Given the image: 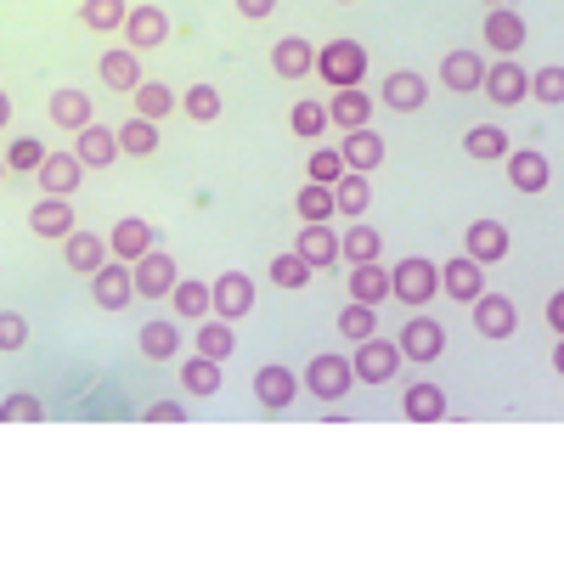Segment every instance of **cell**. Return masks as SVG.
I'll return each instance as SVG.
<instances>
[{
	"label": "cell",
	"instance_id": "cell-1",
	"mask_svg": "<svg viewBox=\"0 0 564 564\" xmlns=\"http://www.w3.org/2000/svg\"><path fill=\"white\" fill-rule=\"evenodd\" d=\"M390 294L401 305H430L441 294V265L435 260H423V254H406L395 271H390Z\"/></svg>",
	"mask_w": 564,
	"mask_h": 564
},
{
	"label": "cell",
	"instance_id": "cell-2",
	"mask_svg": "<svg viewBox=\"0 0 564 564\" xmlns=\"http://www.w3.org/2000/svg\"><path fill=\"white\" fill-rule=\"evenodd\" d=\"M316 74L334 85V90L361 85V74H367V52H361L356 40H334V45H322V52H316Z\"/></svg>",
	"mask_w": 564,
	"mask_h": 564
},
{
	"label": "cell",
	"instance_id": "cell-3",
	"mask_svg": "<svg viewBox=\"0 0 564 564\" xmlns=\"http://www.w3.org/2000/svg\"><path fill=\"white\" fill-rule=\"evenodd\" d=\"M395 350H401L406 361H441V350H446V327H441L435 316H406Z\"/></svg>",
	"mask_w": 564,
	"mask_h": 564
},
{
	"label": "cell",
	"instance_id": "cell-4",
	"mask_svg": "<svg viewBox=\"0 0 564 564\" xmlns=\"http://www.w3.org/2000/svg\"><path fill=\"white\" fill-rule=\"evenodd\" d=\"M350 384H356V372H350L345 356H316V361L305 367V390H311L316 401H339Z\"/></svg>",
	"mask_w": 564,
	"mask_h": 564
},
{
	"label": "cell",
	"instance_id": "cell-5",
	"mask_svg": "<svg viewBox=\"0 0 564 564\" xmlns=\"http://www.w3.org/2000/svg\"><path fill=\"white\" fill-rule=\"evenodd\" d=\"M130 289H135L141 300H164V294L175 289V260L159 254V249H148V254L130 265Z\"/></svg>",
	"mask_w": 564,
	"mask_h": 564
},
{
	"label": "cell",
	"instance_id": "cell-6",
	"mask_svg": "<svg viewBox=\"0 0 564 564\" xmlns=\"http://www.w3.org/2000/svg\"><path fill=\"white\" fill-rule=\"evenodd\" d=\"M249 305H254V282L243 271H220L209 289V311L231 322V316H249Z\"/></svg>",
	"mask_w": 564,
	"mask_h": 564
},
{
	"label": "cell",
	"instance_id": "cell-7",
	"mask_svg": "<svg viewBox=\"0 0 564 564\" xmlns=\"http://www.w3.org/2000/svg\"><path fill=\"white\" fill-rule=\"evenodd\" d=\"M74 159H79L85 170H108V164L119 159V135H113L108 124L90 119L85 130H74Z\"/></svg>",
	"mask_w": 564,
	"mask_h": 564
},
{
	"label": "cell",
	"instance_id": "cell-8",
	"mask_svg": "<svg viewBox=\"0 0 564 564\" xmlns=\"http://www.w3.org/2000/svg\"><path fill=\"white\" fill-rule=\"evenodd\" d=\"M480 97H491L497 108H513V102H525V68L502 57L497 68H486V74H480Z\"/></svg>",
	"mask_w": 564,
	"mask_h": 564
},
{
	"label": "cell",
	"instance_id": "cell-9",
	"mask_svg": "<svg viewBox=\"0 0 564 564\" xmlns=\"http://www.w3.org/2000/svg\"><path fill=\"white\" fill-rule=\"evenodd\" d=\"M395 367H401V350L384 345V339H361V356L350 361V372H356L361 384H384V379H395Z\"/></svg>",
	"mask_w": 564,
	"mask_h": 564
},
{
	"label": "cell",
	"instance_id": "cell-10",
	"mask_svg": "<svg viewBox=\"0 0 564 564\" xmlns=\"http://www.w3.org/2000/svg\"><path fill=\"white\" fill-rule=\"evenodd\" d=\"M294 254H300L311 271L334 265V260H339V238H334V226H327V220H305V226H300V243H294Z\"/></svg>",
	"mask_w": 564,
	"mask_h": 564
},
{
	"label": "cell",
	"instance_id": "cell-11",
	"mask_svg": "<svg viewBox=\"0 0 564 564\" xmlns=\"http://www.w3.org/2000/svg\"><path fill=\"white\" fill-rule=\"evenodd\" d=\"M164 34H170V23H164L159 7H130V12H124V40H130L135 57L153 52V45H164Z\"/></svg>",
	"mask_w": 564,
	"mask_h": 564
},
{
	"label": "cell",
	"instance_id": "cell-12",
	"mask_svg": "<svg viewBox=\"0 0 564 564\" xmlns=\"http://www.w3.org/2000/svg\"><path fill=\"white\" fill-rule=\"evenodd\" d=\"M441 289L452 294V300H475V294H486V265L480 260H468V254H457V260H446L441 265Z\"/></svg>",
	"mask_w": 564,
	"mask_h": 564
},
{
	"label": "cell",
	"instance_id": "cell-13",
	"mask_svg": "<svg viewBox=\"0 0 564 564\" xmlns=\"http://www.w3.org/2000/svg\"><path fill=\"white\" fill-rule=\"evenodd\" d=\"M34 175H40V186H45V198H68L74 186H79V175H85V164H79L74 153H45Z\"/></svg>",
	"mask_w": 564,
	"mask_h": 564
},
{
	"label": "cell",
	"instance_id": "cell-14",
	"mask_svg": "<svg viewBox=\"0 0 564 564\" xmlns=\"http://www.w3.org/2000/svg\"><path fill=\"white\" fill-rule=\"evenodd\" d=\"M294 390H300V384H294V372H289V367H276V361L254 372V395H260L265 412H289V406H294Z\"/></svg>",
	"mask_w": 564,
	"mask_h": 564
},
{
	"label": "cell",
	"instance_id": "cell-15",
	"mask_svg": "<svg viewBox=\"0 0 564 564\" xmlns=\"http://www.w3.org/2000/svg\"><path fill=\"white\" fill-rule=\"evenodd\" d=\"M339 159H345V170L367 175V170H379V164H384V141L372 135L367 124H361V130H345V141H339Z\"/></svg>",
	"mask_w": 564,
	"mask_h": 564
},
{
	"label": "cell",
	"instance_id": "cell-16",
	"mask_svg": "<svg viewBox=\"0 0 564 564\" xmlns=\"http://www.w3.org/2000/svg\"><path fill=\"white\" fill-rule=\"evenodd\" d=\"M90 294H97V305L102 311H124L130 305V265H97L90 271Z\"/></svg>",
	"mask_w": 564,
	"mask_h": 564
},
{
	"label": "cell",
	"instance_id": "cell-17",
	"mask_svg": "<svg viewBox=\"0 0 564 564\" xmlns=\"http://www.w3.org/2000/svg\"><path fill=\"white\" fill-rule=\"evenodd\" d=\"M372 119V97L361 85H345V90H334V102H327V124H339V130H361Z\"/></svg>",
	"mask_w": 564,
	"mask_h": 564
},
{
	"label": "cell",
	"instance_id": "cell-18",
	"mask_svg": "<svg viewBox=\"0 0 564 564\" xmlns=\"http://www.w3.org/2000/svg\"><path fill=\"white\" fill-rule=\"evenodd\" d=\"M271 68H276V79H305V74L316 68V45H311V40H300V34L276 40V52H271Z\"/></svg>",
	"mask_w": 564,
	"mask_h": 564
},
{
	"label": "cell",
	"instance_id": "cell-19",
	"mask_svg": "<svg viewBox=\"0 0 564 564\" xmlns=\"http://www.w3.org/2000/svg\"><path fill=\"white\" fill-rule=\"evenodd\" d=\"M508 181L520 186V193H542V186L553 181V164L536 148H520V153H508Z\"/></svg>",
	"mask_w": 564,
	"mask_h": 564
},
{
	"label": "cell",
	"instance_id": "cell-20",
	"mask_svg": "<svg viewBox=\"0 0 564 564\" xmlns=\"http://www.w3.org/2000/svg\"><path fill=\"white\" fill-rule=\"evenodd\" d=\"M468 305H475V327H480L486 339H508L513 334V305L502 294H475Z\"/></svg>",
	"mask_w": 564,
	"mask_h": 564
},
{
	"label": "cell",
	"instance_id": "cell-21",
	"mask_svg": "<svg viewBox=\"0 0 564 564\" xmlns=\"http://www.w3.org/2000/svg\"><path fill=\"white\" fill-rule=\"evenodd\" d=\"M502 254H508V226H497V220H475V226H468V260L497 265Z\"/></svg>",
	"mask_w": 564,
	"mask_h": 564
},
{
	"label": "cell",
	"instance_id": "cell-22",
	"mask_svg": "<svg viewBox=\"0 0 564 564\" xmlns=\"http://www.w3.org/2000/svg\"><path fill=\"white\" fill-rule=\"evenodd\" d=\"M486 45H497L502 57H513V52L525 45V23L513 18L508 7H491V12H486Z\"/></svg>",
	"mask_w": 564,
	"mask_h": 564
},
{
	"label": "cell",
	"instance_id": "cell-23",
	"mask_svg": "<svg viewBox=\"0 0 564 564\" xmlns=\"http://www.w3.org/2000/svg\"><path fill=\"white\" fill-rule=\"evenodd\" d=\"M401 412H406L412 423H441V417H446V390H441V384H412V390L401 395Z\"/></svg>",
	"mask_w": 564,
	"mask_h": 564
},
{
	"label": "cell",
	"instance_id": "cell-24",
	"mask_svg": "<svg viewBox=\"0 0 564 564\" xmlns=\"http://www.w3.org/2000/svg\"><path fill=\"white\" fill-rule=\"evenodd\" d=\"M350 300H361V305H379V300H390V271H379V260H361V265H350Z\"/></svg>",
	"mask_w": 564,
	"mask_h": 564
},
{
	"label": "cell",
	"instance_id": "cell-25",
	"mask_svg": "<svg viewBox=\"0 0 564 564\" xmlns=\"http://www.w3.org/2000/svg\"><path fill=\"white\" fill-rule=\"evenodd\" d=\"M480 74H486V63H480L475 52H452V57L441 63V79H446V90H457V97L480 90Z\"/></svg>",
	"mask_w": 564,
	"mask_h": 564
},
{
	"label": "cell",
	"instance_id": "cell-26",
	"mask_svg": "<svg viewBox=\"0 0 564 564\" xmlns=\"http://www.w3.org/2000/svg\"><path fill=\"white\" fill-rule=\"evenodd\" d=\"M141 356H153V361H175L181 356V327L175 322H141Z\"/></svg>",
	"mask_w": 564,
	"mask_h": 564
},
{
	"label": "cell",
	"instance_id": "cell-27",
	"mask_svg": "<svg viewBox=\"0 0 564 564\" xmlns=\"http://www.w3.org/2000/svg\"><path fill=\"white\" fill-rule=\"evenodd\" d=\"M29 226L40 231V238H68V231H74V209H68V198H40L34 215H29Z\"/></svg>",
	"mask_w": 564,
	"mask_h": 564
},
{
	"label": "cell",
	"instance_id": "cell-28",
	"mask_svg": "<svg viewBox=\"0 0 564 564\" xmlns=\"http://www.w3.org/2000/svg\"><path fill=\"white\" fill-rule=\"evenodd\" d=\"M367 204H372V186H367V175H339L334 181V215H350V220H361L367 215Z\"/></svg>",
	"mask_w": 564,
	"mask_h": 564
},
{
	"label": "cell",
	"instance_id": "cell-29",
	"mask_svg": "<svg viewBox=\"0 0 564 564\" xmlns=\"http://www.w3.org/2000/svg\"><path fill=\"white\" fill-rule=\"evenodd\" d=\"M102 79H108L113 90H124V97L141 85V68H135V52H130V45H113V52H102Z\"/></svg>",
	"mask_w": 564,
	"mask_h": 564
},
{
	"label": "cell",
	"instance_id": "cell-30",
	"mask_svg": "<svg viewBox=\"0 0 564 564\" xmlns=\"http://www.w3.org/2000/svg\"><path fill=\"white\" fill-rule=\"evenodd\" d=\"M52 119L63 130H85L90 119H97V113H90V90H57V97H52Z\"/></svg>",
	"mask_w": 564,
	"mask_h": 564
},
{
	"label": "cell",
	"instance_id": "cell-31",
	"mask_svg": "<svg viewBox=\"0 0 564 564\" xmlns=\"http://www.w3.org/2000/svg\"><path fill=\"white\" fill-rule=\"evenodd\" d=\"M148 249H153V226L148 220H119L113 226V254L119 260H141Z\"/></svg>",
	"mask_w": 564,
	"mask_h": 564
},
{
	"label": "cell",
	"instance_id": "cell-32",
	"mask_svg": "<svg viewBox=\"0 0 564 564\" xmlns=\"http://www.w3.org/2000/svg\"><path fill=\"white\" fill-rule=\"evenodd\" d=\"M63 254H68V265H74V271H85V276H90V271L102 265V254H108V249H102V238H90V231H68V238H63Z\"/></svg>",
	"mask_w": 564,
	"mask_h": 564
},
{
	"label": "cell",
	"instance_id": "cell-33",
	"mask_svg": "<svg viewBox=\"0 0 564 564\" xmlns=\"http://www.w3.org/2000/svg\"><path fill=\"white\" fill-rule=\"evenodd\" d=\"M113 135H119V153H130V159H148V153L159 148V124H153V119H130V124H119Z\"/></svg>",
	"mask_w": 564,
	"mask_h": 564
},
{
	"label": "cell",
	"instance_id": "cell-34",
	"mask_svg": "<svg viewBox=\"0 0 564 564\" xmlns=\"http://www.w3.org/2000/svg\"><path fill=\"white\" fill-rule=\"evenodd\" d=\"M463 153H468V159H508L513 148H508V135H502L497 124H475V130L463 135Z\"/></svg>",
	"mask_w": 564,
	"mask_h": 564
},
{
	"label": "cell",
	"instance_id": "cell-35",
	"mask_svg": "<svg viewBox=\"0 0 564 564\" xmlns=\"http://www.w3.org/2000/svg\"><path fill=\"white\" fill-rule=\"evenodd\" d=\"M124 0H85L79 7V23L85 29H97V34H113V29H124Z\"/></svg>",
	"mask_w": 564,
	"mask_h": 564
},
{
	"label": "cell",
	"instance_id": "cell-36",
	"mask_svg": "<svg viewBox=\"0 0 564 564\" xmlns=\"http://www.w3.org/2000/svg\"><path fill=\"white\" fill-rule=\"evenodd\" d=\"M130 97H135V119H164L175 108V90L170 85H153V79H141Z\"/></svg>",
	"mask_w": 564,
	"mask_h": 564
},
{
	"label": "cell",
	"instance_id": "cell-37",
	"mask_svg": "<svg viewBox=\"0 0 564 564\" xmlns=\"http://www.w3.org/2000/svg\"><path fill=\"white\" fill-rule=\"evenodd\" d=\"M423 97H430V90H423V79H417V74H390V79H384V102H390V108H401V113L423 108Z\"/></svg>",
	"mask_w": 564,
	"mask_h": 564
},
{
	"label": "cell",
	"instance_id": "cell-38",
	"mask_svg": "<svg viewBox=\"0 0 564 564\" xmlns=\"http://www.w3.org/2000/svg\"><path fill=\"white\" fill-rule=\"evenodd\" d=\"M231 350H238V334H231V322H198V356L226 361Z\"/></svg>",
	"mask_w": 564,
	"mask_h": 564
},
{
	"label": "cell",
	"instance_id": "cell-39",
	"mask_svg": "<svg viewBox=\"0 0 564 564\" xmlns=\"http://www.w3.org/2000/svg\"><path fill=\"white\" fill-rule=\"evenodd\" d=\"M379 231H372V226H350L345 231V238H339V254L350 260V265H361V260H379Z\"/></svg>",
	"mask_w": 564,
	"mask_h": 564
},
{
	"label": "cell",
	"instance_id": "cell-40",
	"mask_svg": "<svg viewBox=\"0 0 564 564\" xmlns=\"http://www.w3.org/2000/svg\"><path fill=\"white\" fill-rule=\"evenodd\" d=\"M170 300H175L181 316H209V289H204V282H193V276H175Z\"/></svg>",
	"mask_w": 564,
	"mask_h": 564
},
{
	"label": "cell",
	"instance_id": "cell-41",
	"mask_svg": "<svg viewBox=\"0 0 564 564\" xmlns=\"http://www.w3.org/2000/svg\"><path fill=\"white\" fill-rule=\"evenodd\" d=\"M181 384L193 390V395H215V390H220V361H209V356L186 361V367H181Z\"/></svg>",
	"mask_w": 564,
	"mask_h": 564
},
{
	"label": "cell",
	"instance_id": "cell-42",
	"mask_svg": "<svg viewBox=\"0 0 564 564\" xmlns=\"http://www.w3.org/2000/svg\"><path fill=\"white\" fill-rule=\"evenodd\" d=\"M294 209H300V220H334V193H327L322 181H311L305 193L294 198Z\"/></svg>",
	"mask_w": 564,
	"mask_h": 564
},
{
	"label": "cell",
	"instance_id": "cell-43",
	"mask_svg": "<svg viewBox=\"0 0 564 564\" xmlns=\"http://www.w3.org/2000/svg\"><path fill=\"white\" fill-rule=\"evenodd\" d=\"M186 119H198V124H209V119H220V90L215 85H193L186 90Z\"/></svg>",
	"mask_w": 564,
	"mask_h": 564
},
{
	"label": "cell",
	"instance_id": "cell-44",
	"mask_svg": "<svg viewBox=\"0 0 564 564\" xmlns=\"http://www.w3.org/2000/svg\"><path fill=\"white\" fill-rule=\"evenodd\" d=\"M372 327H379V316H372V305L350 300V305H345V316H339V334H345V339H372Z\"/></svg>",
	"mask_w": 564,
	"mask_h": 564
},
{
	"label": "cell",
	"instance_id": "cell-45",
	"mask_svg": "<svg viewBox=\"0 0 564 564\" xmlns=\"http://www.w3.org/2000/svg\"><path fill=\"white\" fill-rule=\"evenodd\" d=\"M271 282H276V289H305L311 265H305L300 254H276V260H271Z\"/></svg>",
	"mask_w": 564,
	"mask_h": 564
},
{
	"label": "cell",
	"instance_id": "cell-46",
	"mask_svg": "<svg viewBox=\"0 0 564 564\" xmlns=\"http://www.w3.org/2000/svg\"><path fill=\"white\" fill-rule=\"evenodd\" d=\"M525 97H542V102H564V68L547 63L536 79H525Z\"/></svg>",
	"mask_w": 564,
	"mask_h": 564
},
{
	"label": "cell",
	"instance_id": "cell-47",
	"mask_svg": "<svg viewBox=\"0 0 564 564\" xmlns=\"http://www.w3.org/2000/svg\"><path fill=\"white\" fill-rule=\"evenodd\" d=\"M289 124H294V135H322L327 130V108H316V102H294V113H289Z\"/></svg>",
	"mask_w": 564,
	"mask_h": 564
},
{
	"label": "cell",
	"instance_id": "cell-48",
	"mask_svg": "<svg viewBox=\"0 0 564 564\" xmlns=\"http://www.w3.org/2000/svg\"><path fill=\"white\" fill-rule=\"evenodd\" d=\"M45 412H40V401L34 395H7L0 401V423H40Z\"/></svg>",
	"mask_w": 564,
	"mask_h": 564
},
{
	"label": "cell",
	"instance_id": "cell-49",
	"mask_svg": "<svg viewBox=\"0 0 564 564\" xmlns=\"http://www.w3.org/2000/svg\"><path fill=\"white\" fill-rule=\"evenodd\" d=\"M339 175H345V159H339L334 148H316V153H311V181L327 186V181H339Z\"/></svg>",
	"mask_w": 564,
	"mask_h": 564
},
{
	"label": "cell",
	"instance_id": "cell-50",
	"mask_svg": "<svg viewBox=\"0 0 564 564\" xmlns=\"http://www.w3.org/2000/svg\"><path fill=\"white\" fill-rule=\"evenodd\" d=\"M40 159H45V148H40L34 135L12 141V153H7V164H12V170H40Z\"/></svg>",
	"mask_w": 564,
	"mask_h": 564
},
{
	"label": "cell",
	"instance_id": "cell-51",
	"mask_svg": "<svg viewBox=\"0 0 564 564\" xmlns=\"http://www.w3.org/2000/svg\"><path fill=\"white\" fill-rule=\"evenodd\" d=\"M23 339H29V322L12 316V311H0V350H18Z\"/></svg>",
	"mask_w": 564,
	"mask_h": 564
},
{
	"label": "cell",
	"instance_id": "cell-52",
	"mask_svg": "<svg viewBox=\"0 0 564 564\" xmlns=\"http://www.w3.org/2000/svg\"><path fill=\"white\" fill-rule=\"evenodd\" d=\"M148 417H153V423H186V406H175V401H159V406H148Z\"/></svg>",
	"mask_w": 564,
	"mask_h": 564
},
{
	"label": "cell",
	"instance_id": "cell-53",
	"mask_svg": "<svg viewBox=\"0 0 564 564\" xmlns=\"http://www.w3.org/2000/svg\"><path fill=\"white\" fill-rule=\"evenodd\" d=\"M238 12H243V18H271L276 0H238Z\"/></svg>",
	"mask_w": 564,
	"mask_h": 564
},
{
	"label": "cell",
	"instance_id": "cell-54",
	"mask_svg": "<svg viewBox=\"0 0 564 564\" xmlns=\"http://www.w3.org/2000/svg\"><path fill=\"white\" fill-rule=\"evenodd\" d=\"M547 322H553V327H564V294H553V300H547Z\"/></svg>",
	"mask_w": 564,
	"mask_h": 564
},
{
	"label": "cell",
	"instance_id": "cell-55",
	"mask_svg": "<svg viewBox=\"0 0 564 564\" xmlns=\"http://www.w3.org/2000/svg\"><path fill=\"white\" fill-rule=\"evenodd\" d=\"M12 119V97H7V90H0V124H7Z\"/></svg>",
	"mask_w": 564,
	"mask_h": 564
},
{
	"label": "cell",
	"instance_id": "cell-56",
	"mask_svg": "<svg viewBox=\"0 0 564 564\" xmlns=\"http://www.w3.org/2000/svg\"><path fill=\"white\" fill-rule=\"evenodd\" d=\"M339 7H356V0H339Z\"/></svg>",
	"mask_w": 564,
	"mask_h": 564
},
{
	"label": "cell",
	"instance_id": "cell-57",
	"mask_svg": "<svg viewBox=\"0 0 564 564\" xmlns=\"http://www.w3.org/2000/svg\"><path fill=\"white\" fill-rule=\"evenodd\" d=\"M491 7H502V0H491Z\"/></svg>",
	"mask_w": 564,
	"mask_h": 564
},
{
	"label": "cell",
	"instance_id": "cell-58",
	"mask_svg": "<svg viewBox=\"0 0 564 564\" xmlns=\"http://www.w3.org/2000/svg\"><path fill=\"white\" fill-rule=\"evenodd\" d=\"M0 175H7V164H0Z\"/></svg>",
	"mask_w": 564,
	"mask_h": 564
}]
</instances>
